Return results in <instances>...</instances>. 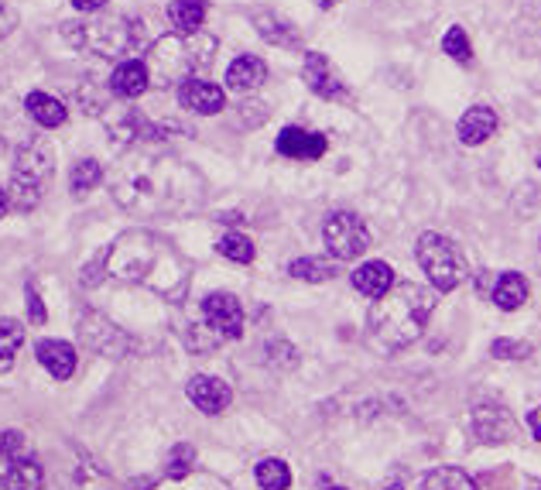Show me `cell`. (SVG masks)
I'll list each match as a JSON object with an SVG mask.
<instances>
[{
    "instance_id": "6da1fadb",
    "label": "cell",
    "mask_w": 541,
    "mask_h": 490,
    "mask_svg": "<svg viewBox=\"0 0 541 490\" xmlns=\"http://www.w3.org/2000/svg\"><path fill=\"white\" fill-rule=\"evenodd\" d=\"M110 192L137 220H158L196 213L206 199V182L172 151L158 144H134L113 168Z\"/></svg>"
},
{
    "instance_id": "7a4b0ae2",
    "label": "cell",
    "mask_w": 541,
    "mask_h": 490,
    "mask_svg": "<svg viewBox=\"0 0 541 490\" xmlns=\"http://www.w3.org/2000/svg\"><path fill=\"white\" fill-rule=\"evenodd\" d=\"M103 271L127 285H144L168 302H185L192 285V264L172 240L151 230H127L103 254Z\"/></svg>"
},
{
    "instance_id": "3957f363",
    "label": "cell",
    "mask_w": 541,
    "mask_h": 490,
    "mask_svg": "<svg viewBox=\"0 0 541 490\" xmlns=\"http://www.w3.org/2000/svg\"><path fill=\"white\" fill-rule=\"evenodd\" d=\"M432 309H435L432 292H425L415 281H398L391 292L374 299V305H370V319H367L370 347L381 353H398L411 347L425 333Z\"/></svg>"
},
{
    "instance_id": "277c9868",
    "label": "cell",
    "mask_w": 541,
    "mask_h": 490,
    "mask_svg": "<svg viewBox=\"0 0 541 490\" xmlns=\"http://www.w3.org/2000/svg\"><path fill=\"white\" fill-rule=\"evenodd\" d=\"M62 38L86 55L100 59H124V55L141 52L144 45V24L131 14H83L76 21L62 24Z\"/></svg>"
},
{
    "instance_id": "5b68a950",
    "label": "cell",
    "mask_w": 541,
    "mask_h": 490,
    "mask_svg": "<svg viewBox=\"0 0 541 490\" xmlns=\"http://www.w3.org/2000/svg\"><path fill=\"white\" fill-rule=\"evenodd\" d=\"M216 55V38L206 31H192V35H165L151 45L148 59V76L155 86H182L185 79H199L213 66Z\"/></svg>"
},
{
    "instance_id": "8992f818",
    "label": "cell",
    "mask_w": 541,
    "mask_h": 490,
    "mask_svg": "<svg viewBox=\"0 0 541 490\" xmlns=\"http://www.w3.org/2000/svg\"><path fill=\"white\" fill-rule=\"evenodd\" d=\"M52 172V151L45 141H28L14 155V172H11V189H7V203L18 213H28L42 199V186Z\"/></svg>"
},
{
    "instance_id": "52a82bcc",
    "label": "cell",
    "mask_w": 541,
    "mask_h": 490,
    "mask_svg": "<svg viewBox=\"0 0 541 490\" xmlns=\"http://www.w3.org/2000/svg\"><path fill=\"white\" fill-rule=\"evenodd\" d=\"M415 257L422 264V271L429 275L435 292H452V288L463 285L466 278V264L459 247L446 240L442 234H422L415 244Z\"/></svg>"
},
{
    "instance_id": "ba28073f",
    "label": "cell",
    "mask_w": 541,
    "mask_h": 490,
    "mask_svg": "<svg viewBox=\"0 0 541 490\" xmlns=\"http://www.w3.org/2000/svg\"><path fill=\"white\" fill-rule=\"evenodd\" d=\"M322 237H326V247L336 261H357V257L370 247L367 223L350 210H339L329 216L326 227H322Z\"/></svg>"
},
{
    "instance_id": "9c48e42d",
    "label": "cell",
    "mask_w": 541,
    "mask_h": 490,
    "mask_svg": "<svg viewBox=\"0 0 541 490\" xmlns=\"http://www.w3.org/2000/svg\"><path fill=\"white\" fill-rule=\"evenodd\" d=\"M79 340L100 353V357H110V360H120L131 353V336L120 326H113L107 316H100V312H86V316L79 319Z\"/></svg>"
},
{
    "instance_id": "30bf717a",
    "label": "cell",
    "mask_w": 541,
    "mask_h": 490,
    "mask_svg": "<svg viewBox=\"0 0 541 490\" xmlns=\"http://www.w3.org/2000/svg\"><path fill=\"white\" fill-rule=\"evenodd\" d=\"M199 316L206 319V326L213 329L220 340H237L244 333V305L233 299L230 292H213L206 295L199 305Z\"/></svg>"
},
{
    "instance_id": "8fae6325",
    "label": "cell",
    "mask_w": 541,
    "mask_h": 490,
    "mask_svg": "<svg viewBox=\"0 0 541 490\" xmlns=\"http://www.w3.org/2000/svg\"><path fill=\"white\" fill-rule=\"evenodd\" d=\"M473 432L480 443L487 446H500V443H511L518 439V422L507 408L500 405H480L473 408Z\"/></svg>"
},
{
    "instance_id": "7c38bea8",
    "label": "cell",
    "mask_w": 541,
    "mask_h": 490,
    "mask_svg": "<svg viewBox=\"0 0 541 490\" xmlns=\"http://www.w3.org/2000/svg\"><path fill=\"white\" fill-rule=\"evenodd\" d=\"M62 484L66 490H117V484L110 480V473L93 463L83 449H69V463L62 470Z\"/></svg>"
},
{
    "instance_id": "4fadbf2b",
    "label": "cell",
    "mask_w": 541,
    "mask_h": 490,
    "mask_svg": "<svg viewBox=\"0 0 541 490\" xmlns=\"http://www.w3.org/2000/svg\"><path fill=\"white\" fill-rule=\"evenodd\" d=\"M302 76H305V83H309V90L316 93V96H322V100H343V96H346L343 76H339L336 66L322 52H309V55H305Z\"/></svg>"
},
{
    "instance_id": "5bb4252c",
    "label": "cell",
    "mask_w": 541,
    "mask_h": 490,
    "mask_svg": "<svg viewBox=\"0 0 541 490\" xmlns=\"http://www.w3.org/2000/svg\"><path fill=\"white\" fill-rule=\"evenodd\" d=\"M185 395H189V401L203 415H220V412L230 408V401H233L230 384L220 381V377H209V374H196V377H192L189 388H185Z\"/></svg>"
},
{
    "instance_id": "9a60e30c",
    "label": "cell",
    "mask_w": 541,
    "mask_h": 490,
    "mask_svg": "<svg viewBox=\"0 0 541 490\" xmlns=\"http://www.w3.org/2000/svg\"><path fill=\"white\" fill-rule=\"evenodd\" d=\"M179 103L189 110V114L213 117L226 107V93L216 83H206V79L199 76V79H185L179 86Z\"/></svg>"
},
{
    "instance_id": "2e32d148",
    "label": "cell",
    "mask_w": 541,
    "mask_h": 490,
    "mask_svg": "<svg viewBox=\"0 0 541 490\" xmlns=\"http://www.w3.org/2000/svg\"><path fill=\"white\" fill-rule=\"evenodd\" d=\"M326 148L329 141L316 131H305V127H285L278 134V155L292 158V162H319Z\"/></svg>"
},
{
    "instance_id": "e0dca14e",
    "label": "cell",
    "mask_w": 541,
    "mask_h": 490,
    "mask_svg": "<svg viewBox=\"0 0 541 490\" xmlns=\"http://www.w3.org/2000/svg\"><path fill=\"white\" fill-rule=\"evenodd\" d=\"M151 86V76H148V66L137 59H127L120 62L117 69H113L110 76V93L120 96V100H137L144 90Z\"/></svg>"
},
{
    "instance_id": "ac0fdd59",
    "label": "cell",
    "mask_w": 541,
    "mask_h": 490,
    "mask_svg": "<svg viewBox=\"0 0 541 490\" xmlns=\"http://www.w3.org/2000/svg\"><path fill=\"white\" fill-rule=\"evenodd\" d=\"M264 79H268V66H264V59H257V55H240V59H233L230 69H226V86H230L233 93H254Z\"/></svg>"
},
{
    "instance_id": "d6986e66",
    "label": "cell",
    "mask_w": 541,
    "mask_h": 490,
    "mask_svg": "<svg viewBox=\"0 0 541 490\" xmlns=\"http://www.w3.org/2000/svg\"><path fill=\"white\" fill-rule=\"evenodd\" d=\"M35 353H38V364H42L55 381H69V377L76 374V350H72L69 343L42 340Z\"/></svg>"
},
{
    "instance_id": "ffe728a7",
    "label": "cell",
    "mask_w": 541,
    "mask_h": 490,
    "mask_svg": "<svg viewBox=\"0 0 541 490\" xmlns=\"http://www.w3.org/2000/svg\"><path fill=\"white\" fill-rule=\"evenodd\" d=\"M353 285H357L360 295H367V299H381L394 288V271L387 261H367L360 264L357 271H353Z\"/></svg>"
},
{
    "instance_id": "44dd1931",
    "label": "cell",
    "mask_w": 541,
    "mask_h": 490,
    "mask_svg": "<svg viewBox=\"0 0 541 490\" xmlns=\"http://www.w3.org/2000/svg\"><path fill=\"white\" fill-rule=\"evenodd\" d=\"M497 131V114L490 107H470L459 120V141L466 144V148H476V144L490 141Z\"/></svg>"
},
{
    "instance_id": "7402d4cb",
    "label": "cell",
    "mask_w": 541,
    "mask_h": 490,
    "mask_svg": "<svg viewBox=\"0 0 541 490\" xmlns=\"http://www.w3.org/2000/svg\"><path fill=\"white\" fill-rule=\"evenodd\" d=\"M254 28H257V35H261L264 42H271L278 48H302V35L295 31V24L274 18V14H268V11L254 14Z\"/></svg>"
},
{
    "instance_id": "603a6c76",
    "label": "cell",
    "mask_w": 541,
    "mask_h": 490,
    "mask_svg": "<svg viewBox=\"0 0 541 490\" xmlns=\"http://www.w3.org/2000/svg\"><path fill=\"white\" fill-rule=\"evenodd\" d=\"M206 11V0H172L168 4V21L179 35H192V31H203Z\"/></svg>"
},
{
    "instance_id": "cb8c5ba5",
    "label": "cell",
    "mask_w": 541,
    "mask_h": 490,
    "mask_svg": "<svg viewBox=\"0 0 541 490\" xmlns=\"http://www.w3.org/2000/svg\"><path fill=\"white\" fill-rule=\"evenodd\" d=\"M524 302H528V278L518 275V271H507V275H500L497 285H494V305H497V309L518 312Z\"/></svg>"
},
{
    "instance_id": "d4e9b609",
    "label": "cell",
    "mask_w": 541,
    "mask_h": 490,
    "mask_svg": "<svg viewBox=\"0 0 541 490\" xmlns=\"http://www.w3.org/2000/svg\"><path fill=\"white\" fill-rule=\"evenodd\" d=\"M24 107H28V114L35 117L42 127H62V124H66V117H69V110L48 93H28Z\"/></svg>"
},
{
    "instance_id": "484cf974",
    "label": "cell",
    "mask_w": 541,
    "mask_h": 490,
    "mask_svg": "<svg viewBox=\"0 0 541 490\" xmlns=\"http://www.w3.org/2000/svg\"><path fill=\"white\" fill-rule=\"evenodd\" d=\"M7 490H42L45 487V473L35 460H21V463H7Z\"/></svg>"
},
{
    "instance_id": "4316f807",
    "label": "cell",
    "mask_w": 541,
    "mask_h": 490,
    "mask_svg": "<svg viewBox=\"0 0 541 490\" xmlns=\"http://www.w3.org/2000/svg\"><path fill=\"white\" fill-rule=\"evenodd\" d=\"M422 490H480V487L470 480V473L456 467H435L432 473H425Z\"/></svg>"
},
{
    "instance_id": "83f0119b",
    "label": "cell",
    "mask_w": 541,
    "mask_h": 490,
    "mask_svg": "<svg viewBox=\"0 0 541 490\" xmlns=\"http://www.w3.org/2000/svg\"><path fill=\"white\" fill-rule=\"evenodd\" d=\"M24 343V329L14 319H0V371H11Z\"/></svg>"
},
{
    "instance_id": "f1b7e54d",
    "label": "cell",
    "mask_w": 541,
    "mask_h": 490,
    "mask_svg": "<svg viewBox=\"0 0 541 490\" xmlns=\"http://www.w3.org/2000/svg\"><path fill=\"white\" fill-rule=\"evenodd\" d=\"M288 275L298 281H329L336 278V264L326 261V257H298L288 268Z\"/></svg>"
},
{
    "instance_id": "f546056e",
    "label": "cell",
    "mask_w": 541,
    "mask_h": 490,
    "mask_svg": "<svg viewBox=\"0 0 541 490\" xmlns=\"http://www.w3.org/2000/svg\"><path fill=\"white\" fill-rule=\"evenodd\" d=\"M257 484L264 490H288L292 487V470L285 460H264L257 463Z\"/></svg>"
},
{
    "instance_id": "4dcf8cb0",
    "label": "cell",
    "mask_w": 541,
    "mask_h": 490,
    "mask_svg": "<svg viewBox=\"0 0 541 490\" xmlns=\"http://www.w3.org/2000/svg\"><path fill=\"white\" fill-rule=\"evenodd\" d=\"M103 182V168L100 162H93V158H86V162H79L76 168H72L69 175V186L76 196H86V192H93L96 186Z\"/></svg>"
},
{
    "instance_id": "1f68e13d",
    "label": "cell",
    "mask_w": 541,
    "mask_h": 490,
    "mask_svg": "<svg viewBox=\"0 0 541 490\" xmlns=\"http://www.w3.org/2000/svg\"><path fill=\"white\" fill-rule=\"evenodd\" d=\"M216 247H220V254L226 257V261H233V264H250V261H254V244H250V237H244V234H226Z\"/></svg>"
},
{
    "instance_id": "d6a6232c",
    "label": "cell",
    "mask_w": 541,
    "mask_h": 490,
    "mask_svg": "<svg viewBox=\"0 0 541 490\" xmlns=\"http://www.w3.org/2000/svg\"><path fill=\"white\" fill-rule=\"evenodd\" d=\"M192 463H196V446H192V443H179V446H172V453H168L165 473L172 480H182V477H189V473H192Z\"/></svg>"
},
{
    "instance_id": "836d02e7",
    "label": "cell",
    "mask_w": 541,
    "mask_h": 490,
    "mask_svg": "<svg viewBox=\"0 0 541 490\" xmlns=\"http://www.w3.org/2000/svg\"><path fill=\"white\" fill-rule=\"evenodd\" d=\"M442 52H446L449 59H456L466 66V62L473 59V45H470V38H466V31L452 24V28L446 31V38H442Z\"/></svg>"
},
{
    "instance_id": "e575fe53",
    "label": "cell",
    "mask_w": 541,
    "mask_h": 490,
    "mask_svg": "<svg viewBox=\"0 0 541 490\" xmlns=\"http://www.w3.org/2000/svg\"><path fill=\"white\" fill-rule=\"evenodd\" d=\"M0 456H4V463H21V460H31V446L28 439L21 436V432H4L0 436Z\"/></svg>"
},
{
    "instance_id": "d590c367",
    "label": "cell",
    "mask_w": 541,
    "mask_h": 490,
    "mask_svg": "<svg viewBox=\"0 0 541 490\" xmlns=\"http://www.w3.org/2000/svg\"><path fill=\"white\" fill-rule=\"evenodd\" d=\"M497 360H524L531 357V343L528 340H494V347H490Z\"/></svg>"
},
{
    "instance_id": "8d00e7d4",
    "label": "cell",
    "mask_w": 541,
    "mask_h": 490,
    "mask_svg": "<svg viewBox=\"0 0 541 490\" xmlns=\"http://www.w3.org/2000/svg\"><path fill=\"white\" fill-rule=\"evenodd\" d=\"M24 295H28V316H31V323L42 326L48 316H45V305H42V295H38L35 281H28V288H24Z\"/></svg>"
},
{
    "instance_id": "74e56055",
    "label": "cell",
    "mask_w": 541,
    "mask_h": 490,
    "mask_svg": "<svg viewBox=\"0 0 541 490\" xmlns=\"http://www.w3.org/2000/svg\"><path fill=\"white\" fill-rule=\"evenodd\" d=\"M14 24H18V14H14V7L7 4V0H0V38L11 35Z\"/></svg>"
},
{
    "instance_id": "f35d334b",
    "label": "cell",
    "mask_w": 541,
    "mask_h": 490,
    "mask_svg": "<svg viewBox=\"0 0 541 490\" xmlns=\"http://www.w3.org/2000/svg\"><path fill=\"white\" fill-rule=\"evenodd\" d=\"M107 4H110V0H72V7H76V11H83V14H96V11H103Z\"/></svg>"
},
{
    "instance_id": "ab89813d",
    "label": "cell",
    "mask_w": 541,
    "mask_h": 490,
    "mask_svg": "<svg viewBox=\"0 0 541 490\" xmlns=\"http://www.w3.org/2000/svg\"><path fill=\"white\" fill-rule=\"evenodd\" d=\"M528 422H531V432H535V439L541 443V405L535 408V412L528 415Z\"/></svg>"
},
{
    "instance_id": "60d3db41",
    "label": "cell",
    "mask_w": 541,
    "mask_h": 490,
    "mask_svg": "<svg viewBox=\"0 0 541 490\" xmlns=\"http://www.w3.org/2000/svg\"><path fill=\"white\" fill-rule=\"evenodd\" d=\"M7 210H11V203H7V192L0 189V216H4Z\"/></svg>"
},
{
    "instance_id": "b9f144b4",
    "label": "cell",
    "mask_w": 541,
    "mask_h": 490,
    "mask_svg": "<svg viewBox=\"0 0 541 490\" xmlns=\"http://www.w3.org/2000/svg\"><path fill=\"white\" fill-rule=\"evenodd\" d=\"M339 0H319V7H336Z\"/></svg>"
},
{
    "instance_id": "7bdbcfd3",
    "label": "cell",
    "mask_w": 541,
    "mask_h": 490,
    "mask_svg": "<svg viewBox=\"0 0 541 490\" xmlns=\"http://www.w3.org/2000/svg\"><path fill=\"white\" fill-rule=\"evenodd\" d=\"M384 490H405V487H401V484H391V487H384Z\"/></svg>"
},
{
    "instance_id": "ee69618b",
    "label": "cell",
    "mask_w": 541,
    "mask_h": 490,
    "mask_svg": "<svg viewBox=\"0 0 541 490\" xmlns=\"http://www.w3.org/2000/svg\"><path fill=\"white\" fill-rule=\"evenodd\" d=\"M329 490H346V487H329Z\"/></svg>"
},
{
    "instance_id": "f6af8a7d",
    "label": "cell",
    "mask_w": 541,
    "mask_h": 490,
    "mask_svg": "<svg viewBox=\"0 0 541 490\" xmlns=\"http://www.w3.org/2000/svg\"><path fill=\"white\" fill-rule=\"evenodd\" d=\"M0 490H7V487H4V480H0Z\"/></svg>"
}]
</instances>
